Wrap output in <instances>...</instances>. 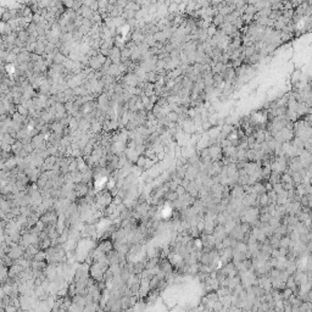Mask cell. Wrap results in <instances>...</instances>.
I'll list each match as a JSON object with an SVG mask.
<instances>
[{
	"instance_id": "1",
	"label": "cell",
	"mask_w": 312,
	"mask_h": 312,
	"mask_svg": "<svg viewBox=\"0 0 312 312\" xmlns=\"http://www.w3.org/2000/svg\"><path fill=\"white\" fill-rule=\"evenodd\" d=\"M109 59L112 60V62L116 65H120L122 61V55H121V50L118 49V47H114L112 49L110 50V55Z\"/></svg>"
},
{
	"instance_id": "2",
	"label": "cell",
	"mask_w": 312,
	"mask_h": 312,
	"mask_svg": "<svg viewBox=\"0 0 312 312\" xmlns=\"http://www.w3.org/2000/svg\"><path fill=\"white\" fill-rule=\"evenodd\" d=\"M293 293H294V290H293V289H290V288H287V287H285V288L282 290L280 295H282V299H283V300H289L292 296L294 295Z\"/></svg>"
},
{
	"instance_id": "3",
	"label": "cell",
	"mask_w": 312,
	"mask_h": 312,
	"mask_svg": "<svg viewBox=\"0 0 312 312\" xmlns=\"http://www.w3.org/2000/svg\"><path fill=\"white\" fill-rule=\"evenodd\" d=\"M259 204L261 205V206H268L271 202H269V199H268V195H267V193H265V194H261L260 197H259Z\"/></svg>"
},
{
	"instance_id": "4",
	"label": "cell",
	"mask_w": 312,
	"mask_h": 312,
	"mask_svg": "<svg viewBox=\"0 0 312 312\" xmlns=\"http://www.w3.org/2000/svg\"><path fill=\"white\" fill-rule=\"evenodd\" d=\"M216 34H217V27L211 23L210 27L207 28V37H209V38H214Z\"/></svg>"
},
{
	"instance_id": "5",
	"label": "cell",
	"mask_w": 312,
	"mask_h": 312,
	"mask_svg": "<svg viewBox=\"0 0 312 312\" xmlns=\"http://www.w3.org/2000/svg\"><path fill=\"white\" fill-rule=\"evenodd\" d=\"M167 118H168V121L170 122H178V120H179V115L177 114V112H173V111H171L168 115H167Z\"/></svg>"
},
{
	"instance_id": "6",
	"label": "cell",
	"mask_w": 312,
	"mask_h": 312,
	"mask_svg": "<svg viewBox=\"0 0 312 312\" xmlns=\"http://www.w3.org/2000/svg\"><path fill=\"white\" fill-rule=\"evenodd\" d=\"M166 197H167V200H170V201H176V200L179 199V195H178L176 192H170V193L166 195Z\"/></svg>"
},
{
	"instance_id": "7",
	"label": "cell",
	"mask_w": 312,
	"mask_h": 312,
	"mask_svg": "<svg viewBox=\"0 0 312 312\" xmlns=\"http://www.w3.org/2000/svg\"><path fill=\"white\" fill-rule=\"evenodd\" d=\"M185 188L183 187V185H178V188H177V190H176V193L179 195V197H182V195H184L185 194Z\"/></svg>"
},
{
	"instance_id": "8",
	"label": "cell",
	"mask_w": 312,
	"mask_h": 312,
	"mask_svg": "<svg viewBox=\"0 0 312 312\" xmlns=\"http://www.w3.org/2000/svg\"><path fill=\"white\" fill-rule=\"evenodd\" d=\"M165 156H167V154L162 151V152H160V154H157V159H159V161H161V160H164Z\"/></svg>"
},
{
	"instance_id": "9",
	"label": "cell",
	"mask_w": 312,
	"mask_h": 312,
	"mask_svg": "<svg viewBox=\"0 0 312 312\" xmlns=\"http://www.w3.org/2000/svg\"><path fill=\"white\" fill-rule=\"evenodd\" d=\"M211 126H212V124H211V122H206V123H204V126H202V127H204V129H209Z\"/></svg>"
},
{
	"instance_id": "10",
	"label": "cell",
	"mask_w": 312,
	"mask_h": 312,
	"mask_svg": "<svg viewBox=\"0 0 312 312\" xmlns=\"http://www.w3.org/2000/svg\"><path fill=\"white\" fill-rule=\"evenodd\" d=\"M268 312H277V311H276V310H269Z\"/></svg>"
},
{
	"instance_id": "11",
	"label": "cell",
	"mask_w": 312,
	"mask_h": 312,
	"mask_svg": "<svg viewBox=\"0 0 312 312\" xmlns=\"http://www.w3.org/2000/svg\"><path fill=\"white\" fill-rule=\"evenodd\" d=\"M310 216H311V219H312V212H311V215H310Z\"/></svg>"
}]
</instances>
